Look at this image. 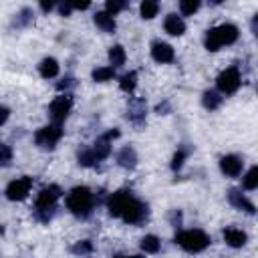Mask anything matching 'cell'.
Wrapping results in <instances>:
<instances>
[{
    "label": "cell",
    "instance_id": "36",
    "mask_svg": "<svg viewBox=\"0 0 258 258\" xmlns=\"http://www.w3.org/2000/svg\"><path fill=\"white\" fill-rule=\"evenodd\" d=\"M8 119H10V109H8V107H4V105H0V127H2Z\"/></svg>",
    "mask_w": 258,
    "mask_h": 258
},
{
    "label": "cell",
    "instance_id": "33",
    "mask_svg": "<svg viewBox=\"0 0 258 258\" xmlns=\"http://www.w3.org/2000/svg\"><path fill=\"white\" fill-rule=\"evenodd\" d=\"M71 250H73V254H81V256L91 254L93 252V242L91 240H79Z\"/></svg>",
    "mask_w": 258,
    "mask_h": 258
},
{
    "label": "cell",
    "instance_id": "30",
    "mask_svg": "<svg viewBox=\"0 0 258 258\" xmlns=\"http://www.w3.org/2000/svg\"><path fill=\"white\" fill-rule=\"evenodd\" d=\"M77 161H79V165H83V167H91V165L97 163L95 157H93L91 147H83V149H79V151H77Z\"/></svg>",
    "mask_w": 258,
    "mask_h": 258
},
{
    "label": "cell",
    "instance_id": "28",
    "mask_svg": "<svg viewBox=\"0 0 258 258\" xmlns=\"http://www.w3.org/2000/svg\"><path fill=\"white\" fill-rule=\"evenodd\" d=\"M200 6H202L200 0H181L177 4V10H179V16L183 18V16H194L200 10Z\"/></svg>",
    "mask_w": 258,
    "mask_h": 258
},
{
    "label": "cell",
    "instance_id": "25",
    "mask_svg": "<svg viewBox=\"0 0 258 258\" xmlns=\"http://www.w3.org/2000/svg\"><path fill=\"white\" fill-rule=\"evenodd\" d=\"M258 187V167L252 165L246 173H242V187L244 191H254Z\"/></svg>",
    "mask_w": 258,
    "mask_h": 258
},
{
    "label": "cell",
    "instance_id": "19",
    "mask_svg": "<svg viewBox=\"0 0 258 258\" xmlns=\"http://www.w3.org/2000/svg\"><path fill=\"white\" fill-rule=\"evenodd\" d=\"M117 163L121 167H125V169H133L137 165V153H135V149L131 145L121 147L119 153H117Z\"/></svg>",
    "mask_w": 258,
    "mask_h": 258
},
{
    "label": "cell",
    "instance_id": "5",
    "mask_svg": "<svg viewBox=\"0 0 258 258\" xmlns=\"http://www.w3.org/2000/svg\"><path fill=\"white\" fill-rule=\"evenodd\" d=\"M242 87V73L236 64L224 69L218 77H216V91L222 95V97H228V95H234L238 89Z\"/></svg>",
    "mask_w": 258,
    "mask_h": 258
},
{
    "label": "cell",
    "instance_id": "18",
    "mask_svg": "<svg viewBox=\"0 0 258 258\" xmlns=\"http://www.w3.org/2000/svg\"><path fill=\"white\" fill-rule=\"evenodd\" d=\"M145 111H147L145 101H141V99H133V101L129 103V109H127V119L139 125V123H143V119H145Z\"/></svg>",
    "mask_w": 258,
    "mask_h": 258
},
{
    "label": "cell",
    "instance_id": "12",
    "mask_svg": "<svg viewBox=\"0 0 258 258\" xmlns=\"http://www.w3.org/2000/svg\"><path fill=\"white\" fill-rule=\"evenodd\" d=\"M151 58L159 64H169V62L175 60V48L169 42L153 40L151 42Z\"/></svg>",
    "mask_w": 258,
    "mask_h": 258
},
{
    "label": "cell",
    "instance_id": "38",
    "mask_svg": "<svg viewBox=\"0 0 258 258\" xmlns=\"http://www.w3.org/2000/svg\"><path fill=\"white\" fill-rule=\"evenodd\" d=\"M73 10H87L91 6V2H69Z\"/></svg>",
    "mask_w": 258,
    "mask_h": 258
},
{
    "label": "cell",
    "instance_id": "32",
    "mask_svg": "<svg viewBox=\"0 0 258 258\" xmlns=\"http://www.w3.org/2000/svg\"><path fill=\"white\" fill-rule=\"evenodd\" d=\"M34 20V12L30 10V8H22L18 14H16V26H28L30 22Z\"/></svg>",
    "mask_w": 258,
    "mask_h": 258
},
{
    "label": "cell",
    "instance_id": "41",
    "mask_svg": "<svg viewBox=\"0 0 258 258\" xmlns=\"http://www.w3.org/2000/svg\"><path fill=\"white\" fill-rule=\"evenodd\" d=\"M2 232H4V228H2V224H0V236H2Z\"/></svg>",
    "mask_w": 258,
    "mask_h": 258
},
{
    "label": "cell",
    "instance_id": "10",
    "mask_svg": "<svg viewBox=\"0 0 258 258\" xmlns=\"http://www.w3.org/2000/svg\"><path fill=\"white\" fill-rule=\"evenodd\" d=\"M147 216H149V208H147V204L141 202V200H137V198L133 196V200H131L129 206L125 208L121 220H123L125 224H143V222L147 220Z\"/></svg>",
    "mask_w": 258,
    "mask_h": 258
},
{
    "label": "cell",
    "instance_id": "11",
    "mask_svg": "<svg viewBox=\"0 0 258 258\" xmlns=\"http://www.w3.org/2000/svg\"><path fill=\"white\" fill-rule=\"evenodd\" d=\"M220 171L226 177H240L244 173V159L236 153H228L224 157H220Z\"/></svg>",
    "mask_w": 258,
    "mask_h": 258
},
{
    "label": "cell",
    "instance_id": "1",
    "mask_svg": "<svg viewBox=\"0 0 258 258\" xmlns=\"http://www.w3.org/2000/svg\"><path fill=\"white\" fill-rule=\"evenodd\" d=\"M240 38V28L232 22H222L206 30L204 34V46L210 52H218L222 46H230Z\"/></svg>",
    "mask_w": 258,
    "mask_h": 258
},
{
    "label": "cell",
    "instance_id": "13",
    "mask_svg": "<svg viewBox=\"0 0 258 258\" xmlns=\"http://www.w3.org/2000/svg\"><path fill=\"white\" fill-rule=\"evenodd\" d=\"M228 202H230L236 210H240V212H246V214H254V212H256L254 202H252L242 189H230V191H228Z\"/></svg>",
    "mask_w": 258,
    "mask_h": 258
},
{
    "label": "cell",
    "instance_id": "2",
    "mask_svg": "<svg viewBox=\"0 0 258 258\" xmlns=\"http://www.w3.org/2000/svg\"><path fill=\"white\" fill-rule=\"evenodd\" d=\"M67 208L75 218H89L95 210V194L93 189H89L87 185H75L69 194H67Z\"/></svg>",
    "mask_w": 258,
    "mask_h": 258
},
{
    "label": "cell",
    "instance_id": "6",
    "mask_svg": "<svg viewBox=\"0 0 258 258\" xmlns=\"http://www.w3.org/2000/svg\"><path fill=\"white\" fill-rule=\"evenodd\" d=\"M73 95L71 93H60L56 95L50 105H48V117H50V123H56V125H62L64 119L71 115L73 111Z\"/></svg>",
    "mask_w": 258,
    "mask_h": 258
},
{
    "label": "cell",
    "instance_id": "8",
    "mask_svg": "<svg viewBox=\"0 0 258 258\" xmlns=\"http://www.w3.org/2000/svg\"><path fill=\"white\" fill-rule=\"evenodd\" d=\"M32 183H34V179H32L30 175L16 177V179H12V181L6 185L4 196H6L10 202H22V200H26V198L30 196Z\"/></svg>",
    "mask_w": 258,
    "mask_h": 258
},
{
    "label": "cell",
    "instance_id": "26",
    "mask_svg": "<svg viewBox=\"0 0 258 258\" xmlns=\"http://www.w3.org/2000/svg\"><path fill=\"white\" fill-rule=\"evenodd\" d=\"M91 77H93L95 83H107V81H113V79H115V69L109 67V64L97 67V69L91 73Z\"/></svg>",
    "mask_w": 258,
    "mask_h": 258
},
{
    "label": "cell",
    "instance_id": "4",
    "mask_svg": "<svg viewBox=\"0 0 258 258\" xmlns=\"http://www.w3.org/2000/svg\"><path fill=\"white\" fill-rule=\"evenodd\" d=\"M175 244L187 254H200L212 244V238L208 232L200 228H189V230H181L179 234H175Z\"/></svg>",
    "mask_w": 258,
    "mask_h": 258
},
{
    "label": "cell",
    "instance_id": "40",
    "mask_svg": "<svg viewBox=\"0 0 258 258\" xmlns=\"http://www.w3.org/2000/svg\"><path fill=\"white\" fill-rule=\"evenodd\" d=\"M115 258H143V256H115Z\"/></svg>",
    "mask_w": 258,
    "mask_h": 258
},
{
    "label": "cell",
    "instance_id": "22",
    "mask_svg": "<svg viewBox=\"0 0 258 258\" xmlns=\"http://www.w3.org/2000/svg\"><path fill=\"white\" fill-rule=\"evenodd\" d=\"M125 60H127V52H125V48H123L121 44H113V46L109 48V67L119 69V67L125 64Z\"/></svg>",
    "mask_w": 258,
    "mask_h": 258
},
{
    "label": "cell",
    "instance_id": "34",
    "mask_svg": "<svg viewBox=\"0 0 258 258\" xmlns=\"http://www.w3.org/2000/svg\"><path fill=\"white\" fill-rule=\"evenodd\" d=\"M12 161V149L6 143H0V165L6 167Z\"/></svg>",
    "mask_w": 258,
    "mask_h": 258
},
{
    "label": "cell",
    "instance_id": "9",
    "mask_svg": "<svg viewBox=\"0 0 258 258\" xmlns=\"http://www.w3.org/2000/svg\"><path fill=\"white\" fill-rule=\"evenodd\" d=\"M133 200V194L129 189H117L107 198V212L111 218H121L129 202Z\"/></svg>",
    "mask_w": 258,
    "mask_h": 258
},
{
    "label": "cell",
    "instance_id": "17",
    "mask_svg": "<svg viewBox=\"0 0 258 258\" xmlns=\"http://www.w3.org/2000/svg\"><path fill=\"white\" fill-rule=\"evenodd\" d=\"M58 73H60V64H58V60H56L54 56H44V58L38 62V75H40L42 79L50 81V79L58 77Z\"/></svg>",
    "mask_w": 258,
    "mask_h": 258
},
{
    "label": "cell",
    "instance_id": "24",
    "mask_svg": "<svg viewBox=\"0 0 258 258\" xmlns=\"http://www.w3.org/2000/svg\"><path fill=\"white\" fill-rule=\"evenodd\" d=\"M159 10H161V6H159V2H155V0H143V2L139 4V16H141L143 20L155 18V16L159 14Z\"/></svg>",
    "mask_w": 258,
    "mask_h": 258
},
{
    "label": "cell",
    "instance_id": "3",
    "mask_svg": "<svg viewBox=\"0 0 258 258\" xmlns=\"http://www.w3.org/2000/svg\"><path fill=\"white\" fill-rule=\"evenodd\" d=\"M60 198H62V189L56 183L44 185L36 194V200H34V214H36V218L42 220V222H48L52 218Z\"/></svg>",
    "mask_w": 258,
    "mask_h": 258
},
{
    "label": "cell",
    "instance_id": "15",
    "mask_svg": "<svg viewBox=\"0 0 258 258\" xmlns=\"http://www.w3.org/2000/svg\"><path fill=\"white\" fill-rule=\"evenodd\" d=\"M163 30L169 36H181L185 32V20L177 14V12H169L163 18Z\"/></svg>",
    "mask_w": 258,
    "mask_h": 258
},
{
    "label": "cell",
    "instance_id": "20",
    "mask_svg": "<svg viewBox=\"0 0 258 258\" xmlns=\"http://www.w3.org/2000/svg\"><path fill=\"white\" fill-rule=\"evenodd\" d=\"M89 147H91V151H93L95 161H103V159H107V157L111 155V141L105 139L103 135H101L93 145H89Z\"/></svg>",
    "mask_w": 258,
    "mask_h": 258
},
{
    "label": "cell",
    "instance_id": "37",
    "mask_svg": "<svg viewBox=\"0 0 258 258\" xmlns=\"http://www.w3.org/2000/svg\"><path fill=\"white\" fill-rule=\"evenodd\" d=\"M56 10H58V14H60V16H69V14L73 12V8H71V4H69V2L58 4V6H56Z\"/></svg>",
    "mask_w": 258,
    "mask_h": 258
},
{
    "label": "cell",
    "instance_id": "29",
    "mask_svg": "<svg viewBox=\"0 0 258 258\" xmlns=\"http://www.w3.org/2000/svg\"><path fill=\"white\" fill-rule=\"evenodd\" d=\"M187 155H189V149H185V147H177V151L173 153V157H171V169L173 171H177V169H181L183 167V163H185V159H187Z\"/></svg>",
    "mask_w": 258,
    "mask_h": 258
},
{
    "label": "cell",
    "instance_id": "35",
    "mask_svg": "<svg viewBox=\"0 0 258 258\" xmlns=\"http://www.w3.org/2000/svg\"><path fill=\"white\" fill-rule=\"evenodd\" d=\"M73 85H75V83H73V77H67V79H62L60 83H56V89H58L60 93H62V91L69 93V87H73Z\"/></svg>",
    "mask_w": 258,
    "mask_h": 258
},
{
    "label": "cell",
    "instance_id": "39",
    "mask_svg": "<svg viewBox=\"0 0 258 258\" xmlns=\"http://www.w3.org/2000/svg\"><path fill=\"white\" fill-rule=\"evenodd\" d=\"M54 8H56V4H52V2H40V10L42 12H50Z\"/></svg>",
    "mask_w": 258,
    "mask_h": 258
},
{
    "label": "cell",
    "instance_id": "31",
    "mask_svg": "<svg viewBox=\"0 0 258 258\" xmlns=\"http://www.w3.org/2000/svg\"><path fill=\"white\" fill-rule=\"evenodd\" d=\"M125 8H127V2H123V0H107V2H105V12L111 14L113 18H115L121 10H125Z\"/></svg>",
    "mask_w": 258,
    "mask_h": 258
},
{
    "label": "cell",
    "instance_id": "14",
    "mask_svg": "<svg viewBox=\"0 0 258 258\" xmlns=\"http://www.w3.org/2000/svg\"><path fill=\"white\" fill-rule=\"evenodd\" d=\"M222 238H224V242H226L230 248H242V246H246V242H248V234H246L242 228H236V226H228V228L222 232Z\"/></svg>",
    "mask_w": 258,
    "mask_h": 258
},
{
    "label": "cell",
    "instance_id": "27",
    "mask_svg": "<svg viewBox=\"0 0 258 258\" xmlns=\"http://www.w3.org/2000/svg\"><path fill=\"white\" fill-rule=\"evenodd\" d=\"M119 87H121V91H125V93H133L135 87H137V73H135V71H129V73L121 75V77H119Z\"/></svg>",
    "mask_w": 258,
    "mask_h": 258
},
{
    "label": "cell",
    "instance_id": "23",
    "mask_svg": "<svg viewBox=\"0 0 258 258\" xmlns=\"http://www.w3.org/2000/svg\"><path fill=\"white\" fill-rule=\"evenodd\" d=\"M139 248L145 252V254H157L161 250V240L155 236V234H145L139 242Z\"/></svg>",
    "mask_w": 258,
    "mask_h": 258
},
{
    "label": "cell",
    "instance_id": "21",
    "mask_svg": "<svg viewBox=\"0 0 258 258\" xmlns=\"http://www.w3.org/2000/svg\"><path fill=\"white\" fill-rule=\"evenodd\" d=\"M222 101H224V97H222L216 89L204 91V95H202V105H204V109H208V111H216V109L222 105Z\"/></svg>",
    "mask_w": 258,
    "mask_h": 258
},
{
    "label": "cell",
    "instance_id": "16",
    "mask_svg": "<svg viewBox=\"0 0 258 258\" xmlns=\"http://www.w3.org/2000/svg\"><path fill=\"white\" fill-rule=\"evenodd\" d=\"M93 22H95V26H97L101 32H105V34H113V32L117 30L115 18H113L111 14H107L105 10H97L95 16H93Z\"/></svg>",
    "mask_w": 258,
    "mask_h": 258
},
{
    "label": "cell",
    "instance_id": "7",
    "mask_svg": "<svg viewBox=\"0 0 258 258\" xmlns=\"http://www.w3.org/2000/svg\"><path fill=\"white\" fill-rule=\"evenodd\" d=\"M60 137H62V125H56V123L42 125L34 131V143L40 149H54Z\"/></svg>",
    "mask_w": 258,
    "mask_h": 258
}]
</instances>
